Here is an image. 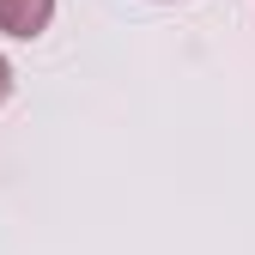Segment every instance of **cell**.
<instances>
[{
    "mask_svg": "<svg viewBox=\"0 0 255 255\" xmlns=\"http://www.w3.org/2000/svg\"><path fill=\"white\" fill-rule=\"evenodd\" d=\"M55 18V0H0V30L6 37H37Z\"/></svg>",
    "mask_w": 255,
    "mask_h": 255,
    "instance_id": "6da1fadb",
    "label": "cell"
},
{
    "mask_svg": "<svg viewBox=\"0 0 255 255\" xmlns=\"http://www.w3.org/2000/svg\"><path fill=\"white\" fill-rule=\"evenodd\" d=\"M6 91H12V67L0 61V104H6Z\"/></svg>",
    "mask_w": 255,
    "mask_h": 255,
    "instance_id": "7a4b0ae2",
    "label": "cell"
}]
</instances>
